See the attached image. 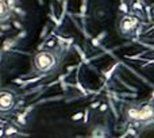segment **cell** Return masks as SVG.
Listing matches in <instances>:
<instances>
[{
  "label": "cell",
  "instance_id": "1",
  "mask_svg": "<svg viewBox=\"0 0 154 138\" xmlns=\"http://www.w3.org/2000/svg\"><path fill=\"white\" fill-rule=\"evenodd\" d=\"M59 64V57L51 50H39L34 55V67L44 75H48L51 71H55Z\"/></svg>",
  "mask_w": 154,
  "mask_h": 138
},
{
  "label": "cell",
  "instance_id": "2",
  "mask_svg": "<svg viewBox=\"0 0 154 138\" xmlns=\"http://www.w3.org/2000/svg\"><path fill=\"white\" fill-rule=\"evenodd\" d=\"M138 22L139 20L134 16H128V15H124L120 19L119 22V28H120V33L127 35V34H131V33L134 31L137 26H138Z\"/></svg>",
  "mask_w": 154,
  "mask_h": 138
},
{
  "label": "cell",
  "instance_id": "3",
  "mask_svg": "<svg viewBox=\"0 0 154 138\" xmlns=\"http://www.w3.org/2000/svg\"><path fill=\"white\" fill-rule=\"evenodd\" d=\"M14 104H15V96H14V94L3 89L1 94H0V108H1V111L11 110L12 107H14Z\"/></svg>",
  "mask_w": 154,
  "mask_h": 138
},
{
  "label": "cell",
  "instance_id": "4",
  "mask_svg": "<svg viewBox=\"0 0 154 138\" xmlns=\"http://www.w3.org/2000/svg\"><path fill=\"white\" fill-rule=\"evenodd\" d=\"M153 119H154V104L147 103V104L141 107V122L153 121Z\"/></svg>",
  "mask_w": 154,
  "mask_h": 138
},
{
  "label": "cell",
  "instance_id": "5",
  "mask_svg": "<svg viewBox=\"0 0 154 138\" xmlns=\"http://www.w3.org/2000/svg\"><path fill=\"white\" fill-rule=\"evenodd\" d=\"M126 117H127V119H130V121L141 122V107L137 106V104L128 106L126 110Z\"/></svg>",
  "mask_w": 154,
  "mask_h": 138
},
{
  "label": "cell",
  "instance_id": "6",
  "mask_svg": "<svg viewBox=\"0 0 154 138\" xmlns=\"http://www.w3.org/2000/svg\"><path fill=\"white\" fill-rule=\"evenodd\" d=\"M0 8H1V11H0V20H1V22H6V20L11 16L12 8L8 6L7 0H0Z\"/></svg>",
  "mask_w": 154,
  "mask_h": 138
},
{
  "label": "cell",
  "instance_id": "7",
  "mask_svg": "<svg viewBox=\"0 0 154 138\" xmlns=\"http://www.w3.org/2000/svg\"><path fill=\"white\" fill-rule=\"evenodd\" d=\"M87 138H107V130L103 126H96L92 130V134Z\"/></svg>",
  "mask_w": 154,
  "mask_h": 138
},
{
  "label": "cell",
  "instance_id": "8",
  "mask_svg": "<svg viewBox=\"0 0 154 138\" xmlns=\"http://www.w3.org/2000/svg\"><path fill=\"white\" fill-rule=\"evenodd\" d=\"M16 133H18V130H16V127L12 126V125H10V126L6 129V135H7V137H12V135L16 134Z\"/></svg>",
  "mask_w": 154,
  "mask_h": 138
},
{
  "label": "cell",
  "instance_id": "9",
  "mask_svg": "<svg viewBox=\"0 0 154 138\" xmlns=\"http://www.w3.org/2000/svg\"><path fill=\"white\" fill-rule=\"evenodd\" d=\"M14 45H15V40H7L6 42H4V45H3V51L8 50V49L12 47Z\"/></svg>",
  "mask_w": 154,
  "mask_h": 138
},
{
  "label": "cell",
  "instance_id": "10",
  "mask_svg": "<svg viewBox=\"0 0 154 138\" xmlns=\"http://www.w3.org/2000/svg\"><path fill=\"white\" fill-rule=\"evenodd\" d=\"M26 114H27V112H23V114H19L18 115V122L20 123V125H26Z\"/></svg>",
  "mask_w": 154,
  "mask_h": 138
},
{
  "label": "cell",
  "instance_id": "11",
  "mask_svg": "<svg viewBox=\"0 0 154 138\" xmlns=\"http://www.w3.org/2000/svg\"><path fill=\"white\" fill-rule=\"evenodd\" d=\"M75 49H76V50H77V53H79V54H80V57H81V58L84 60V62H88V60L85 58V54H84V51L81 50V49H80V47L77 46V45H75Z\"/></svg>",
  "mask_w": 154,
  "mask_h": 138
},
{
  "label": "cell",
  "instance_id": "12",
  "mask_svg": "<svg viewBox=\"0 0 154 138\" xmlns=\"http://www.w3.org/2000/svg\"><path fill=\"white\" fill-rule=\"evenodd\" d=\"M76 87L79 88V91L81 92V94H84V95H87V91H85V89H84V87L83 85H81V83H80L79 80H76Z\"/></svg>",
  "mask_w": 154,
  "mask_h": 138
},
{
  "label": "cell",
  "instance_id": "13",
  "mask_svg": "<svg viewBox=\"0 0 154 138\" xmlns=\"http://www.w3.org/2000/svg\"><path fill=\"white\" fill-rule=\"evenodd\" d=\"M83 112H77V114H75L73 115V117H72V119H73V121H80V119L83 118Z\"/></svg>",
  "mask_w": 154,
  "mask_h": 138
},
{
  "label": "cell",
  "instance_id": "14",
  "mask_svg": "<svg viewBox=\"0 0 154 138\" xmlns=\"http://www.w3.org/2000/svg\"><path fill=\"white\" fill-rule=\"evenodd\" d=\"M115 69H116V65H114V67L111 68V69H110V72H107V73H106V77H107V79H110V77H111V75L114 73V71H115Z\"/></svg>",
  "mask_w": 154,
  "mask_h": 138
},
{
  "label": "cell",
  "instance_id": "15",
  "mask_svg": "<svg viewBox=\"0 0 154 138\" xmlns=\"http://www.w3.org/2000/svg\"><path fill=\"white\" fill-rule=\"evenodd\" d=\"M87 10V0H83V4H81V14L84 15V12Z\"/></svg>",
  "mask_w": 154,
  "mask_h": 138
},
{
  "label": "cell",
  "instance_id": "16",
  "mask_svg": "<svg viewBox=\"0 0 154 138\" xmlns=\"http://www.w3.org/2000/svg\"><path fill=\"white\" fill-rule=\"evenodd\" d=\"M120 10H122L123 12H127V6L124 3H122V4H120Z\"/></svg>",
  "mask_w": 154,
  "mask_h": 138
},
{
  "label": "cell",
  "instance_id": "17",
  "mask_svg": "<svg viewBox=\"0 0 154 138\" xmlns=\"http://www.w3.org/2000/svg\"><path fill=\"white\" fill-rule=\"evenodd\" d=\"M88 115H89V112H88V111H85V112H84V122H85V123L88 122Z\"/></svg>",
  "mask_w": 154,
  "mask_h": 138
},
{
  "label": "cell",
  "instance_id": "18",
  "mask_svg": "<svg viewBox=\"0 0 154 138\" xmlns=\"http://www.w3.org/2000/svg\"><path fill=\"white\" fill-rule=\"evenodd\" d=\"M135 133H137V131H135L134 129H128V130H127V134H130V135H134Z\"/></svg>",
  "mask_w": 154,
  "mask_h": 138
},
{
  "label": "cell",
  "instance_id": "19",
  "mask_svg": "<svg viewBox=\"0 0 154 138\" xmlns=\"http://www.w3.org/2000/svg\"><path fill=\"white\" fill-rule=\"evenodd\" d=\"M46 33H48V27H45L44 30H42V33H41V37H42V38H44V37L46 35Z\"/></svg>",
  "mask_w": 154,
  "mask_h": 138
},
{
  "label": "cell",
  "instance_id": "20",
  "mask_svg": "<svg viewBox=\"0 0 154 138\" xmlns=\"http://www.w3.org/2000/svg\"><path fill=\"white\" fill-rule=\"evenodd\" d=\"M134 8H137V10H141V11H142V6H141V4H138V3L134 4Z\"/></svg>",
  "mask_w": 154,
  "mask_h": 138
},
{
  "label": "cell",
  "instance_id": "21",
  "mask_svg": "<svg viewBox=\"0 0 154 138\" xmlns=\"http://www.w3.org/2000/svg\"><path fill=\"white\" fill-rule=\"evenodd\" d=\"M14 26H15L16 28H22V24H20L19 22H14Z\"/></svg>",
  "mask_w": 154,
  "mask_h": 138
},
{
  "label": "cell",
  "instance_id": "22",
  "mask_svg": "<svg viewBox=\"0 0 154 138\" xmlns=\"http://www.w3.org/2000/svg\"><path fill=\"white\" fill-rule=\"evenodd\" d=\"M92 44L95 45V46H100V42L97 40H92Z\"/></svg>",
  "mask_w": 154,
  "mask_h": 138
},
{
  "label": "cell",
  "instance_id": "23",
  "mask_svg": "<svg viewBox=\"0 0 154 138\" xmlns=\"http://www.w3.org/2000/svg\"><path fill=\"white\" fill-rule=\"evenodd\" d=\"M99 106H100V102H95L92 104V108H96V107H99Z\"/></svg>",
  "mask_w": 154,
  "mask_h": 138
},
{
  "label": "cell",
  "instance_id": "24",
  "mask_svg": "<svg viewBox=\"0 0 154 138\" xmlns=\"http://www.w3.org/2000/svg\"><path fill=\"white\" fill-rule=\"evenodd\" d=\"M107 110V106L106 104H102V106H100V111H106Z\"/></svg>",
  "mask_w": 154,
  "mask_h": 138
},
{
  "label": "cell",
  "instance_id": "25",
  "mask_svg": "<svg viewBox=\"0 0 154 138\" xmlns=\"http://www.w3.org/2000/svg\"><path fill=\"white\" fill-rule=\"evenodd\" d=\"M104 35H106V33H102V34H100V35H99V40H102V38H104Z\"/></svg>",
  "mask_w": 154,
  "mask_h": 138
},
{
  "label": "cell",
  "instance_id": "26",
  "mask_svg": "<svg viewBox=\"0 0 154 138\" xmlns=\"http://www.w3.org/2000/svg\"><path fill=\"white\" fill-rule=\"evenodd\" d=\"M7 138H11V137H7Z\"/></svg>",
  "mask_w": 154,
  "mask_h": 138
},
{
  "label": "cell",
  "instance_id": "27",
  "mask_svg": "<svg viewBox=\"0 0 154 138\" xmlns=\"http://www.w3.org/2000/svg\"><path fill=\"white\" fill-rule=\"evenodd\" d=\"M153 6H154V4H153Z\"/></svg>",
  "mask_w": 154,
  "mask_h": 138
}]
</instances>
